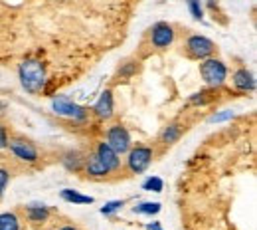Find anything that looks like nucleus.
Segmentation results:
<instances>
[{
    "instance_id": "1",
    "label": "nucleus",
    "mask_w": 257,
    "mask_h": 230,
    "mask_svg": "<svg viewBox=\"0 0 257 230\" xmlns=\"http://www.w3.org/2000/svg\"><path fill=\"white\" fill-rule=\"evenodd\" d=\"M18 82L22 86V90L30 96H38L42 94L46 82H48V67L46 62L36 58V56H28L18 64Z\"/></svg>"
},
{
    "instance_id": "2",
    "label": "nucleus",
    "mask_w": 257,
    "mask_h": 230,
    "mask_svg": "<svg viewBox=\"0 0 257 230\" xmlns=\"http://www.w3.org/2000/svg\"><path fill=\"white\" fill-rule=\"evenodd\" d=\"M50 109L56 117H62L67 121H73L77 125H83L91 119V109L89 107H83L79 103H75L69 96L64 94H56L50 99Z\"/></svg>"
},
{
    "instance_id": "3",
    "label": "nucleus",
    "mask_w": 257,
    "mask_h": 230,
    "mask_svg": "<svg viewBox=\"0 0 257 230\" xmlns=\"http://www.w3.org/2000/svg\"><path fill=\"white\" fill-rule=\"evenodd\" d=\"M200 78L204 82L206 88H214V90H224L229 78V67L222 58L218 56H210L206 60L200 62L198 66Z\"/></svg>"
},
{
    "instance_id": "4",
    "label": "nucleus",
    "mask_w": 257,
    "mask_h": 230,
    "mask_svg": "<svg viewBox=\"0 0 257 230\" xmlns=\"http://www.w3.org/2000/svg\"><path fill=\"white\" fill-rule=\"evenodd\" d=\"M6 151L20 163L34 167L42 161V155H40V149L38 145L34 143L32 139L24 137V135H10V141H8V147Z\"/></svg>"
},
{
    "instance_id": "5",
    "label": "nucleus",
    "mask_w": 257,
    "mask_h": 230,
    "mask_svg": "<svg viewBox=\"0 0 257 230\" xmlns=\"http://www.w3.org/2000/svg\"><path fill=\"white\" fill-rule=\"evenodd\" d=\"M125 157V169L131 175H143L155 161V147L145 143H133L131 149L123 155Z\"/></svg>"
},
{
    "instance_id": "6",
    "label": "nucleus",
    "mask_w": 257,
    "mask_h": 230,
    "mask_svg": "<svg viewBox=\"0 0 257 230\" xmlns=\"http://www.w3.org/2000/svg\"><path fill=\"white\" fill-rule=\"evenodd\" d=\"M216 52H218L216 42L204 34H188L184 40V54L194 62H202L210 56H216Z\"/></svg>"
},
{
    "instance_id": "7",
    "label": "nucleus",
    "mask_w": 257,
    "mask_h": 230,
    "mask_svg": "<svg viewBox=\"0 0 257 230\" xmlns=\"http://www.w3.org/2000/svg\"><path fill=\"white\" fill-rule=\"evenodd\" d=\"M103 141L117 153V155H125L128 149H131V145H133V137H131V131H128L127 127L123 125V123H113V125H109L105 133H103Z\"/></svg>"
},
{
    "instance_id": "8",
    "label": "nucleus",
    "mask_w": 257,
    "mask_h": 230,
    "mask_svg": "<svg viewBox=\"0 0 257 230\" xmlns=\"http://www.w3.org/2000/svg\"><path fill=\"white\" fill-rule=\"evenodd\" d=\"M174 40H176V30H174V26L168 24V22H164V20L155 22V24L151 26V30H149V44H151L153 50L164 52V50H168V48L174 44Z\"/></svg>"
},
{
    "instance_id": "9",
    "label": "nucleus",
    "mask_w": 257,
    "mask_h": 230,
    "mask_svg": "<svg viewBox=\"0 0 257 230\" xmlns=\"http://www.w3.org/2000/svg\"><path fill=\"white\" fill-rule=\"evenodd\" d=\"M91 115L97 121H103V123L113 119V115H115V96H113L111 88H105L99 94V98L91 107Z\"/></svg>"
},
{
    "instance_id": "10",
    "label": "nucleus",
    "mask_w": 257,
    "mask_h": 230,
    "mask_svg": "<svg viewBox=\"0 0 257 230\" xmlns=\"http://www.w3.org/2000/svg\"><path fill=\"white\" fill-rule=\"evenodd\" d=\"M93 153L101 159V163L105 165V169L109 171V175H115V173H119V171H121V167H123L121 155H117V153H115V151H113V149H111L103 139L95 143Z\"/></svg>"
},
{
    "instance_id": "11",
    "label": "nucleus",
    "mask_w": 257,
    "mask_h": 230,
    "mask_svg": "<svg viewBox=\"0 0 257 230\" xmlns=\"http://www.w3.org/2000/svg\"><path fill=\"white\" fill-rule=\"evenodd\" d=\"M231 86H233V90L239 92V94H253L257 88L253 71L243 66L235 67L233 73H231Z\"/></svg>"
},
{
    "instance_id": "12",
    "label": "nucleus",
    "mask_w": 257,
    "mask_h": 230,
    "mask_svg": "<svg viewBox=\"0 0 257 230\" xmlns=\"http://www.w3.org/2000/svg\"><path fill=\"white\" fill-rule=\"evenodd\" d=\"M24 214H26V220H28V222L40 226V224H46V222L50 220V216H52V206L46 204V202H40V200L28 202V204H24Z\"/></svg>"
},
{
    "instance_id": "13",
    "label": "nucleus",
    "mask_w": 257,
    "mask_h": 230,
    "mask_svg": "<svg viewBox=\"0 0 257 230\" xmlns=\"http://www.w3.org/2000/svg\"><path fill=\"white\" fill-rule=\"evenodd\" d=\"M186 131V125L182 121H170L162 127V131L159 133V143L162 147H172L180 141V137Z\"/></svg>"
},
{
    "instance_id": "14",
    "label": "nucleus",
    "mask_w": 257,
    "mask_h": 230,
    "mask_svg": "<svg viewBox=\"0 0 257 230\" xmlns=\"http://www.w3.org/2000/svg\"><path fill=\"white\" fill-rule=\"evenodd\" d=\"M60 163L67 173L79 175L83 173V165H85V153L81 149H67L65 153H62Z\"/></svg>"
},
{
    "instance_id": "15",
    "label": "nucleus",
    "mask_w": 257,
    "mask_h": 230,
    "mask_svg": "<svg viewBox=\"0 0 257 230\" xmlns=\"http://www.w3.org/2000/svg\"><path fill=\"white\" fill-rule=\"evenodd\" d=\"M83 175L87 179H93V181H101V179H107L111 177L109 171L105 169V165L101 163V159L97 157L95 153H85V165H83Z\"/></svg>"
},
{
    "instance_id": "16",
    "label": "nucleus",
    "mask_w": 257,
    "mask_h": 230,
    "mask_svg": "<svg viewBox=\"0 0 257 230\" xmlns=\"http://www.w3.org/2000/svg\"><path fill=\"white\" fill-rule=\"evenodd\" d=\"M218 92L220 90H214V88H204L200 92H194L192 96H188V105L190 107H206V105H212L214 101H218Z\"/></svg>"
},
{
    "instance_id": "17",
    "label": "nucleus",
    "mask_w": 257,
    "mask_h": 230,
    "mask_svg": "<svg viewBox=\"0 0 257 230\" xmlns=\"http://www.w3.org/2000/svg\"><path fill=\"white\" fill-rule=\"evenodd\" d=\"M0 230H24V220L16 210L0 212Z\"/></svg>"
},
{
    "instance_id": "18",
    "label": "nucleus",
    "mask_w": 257,
    "mask_h": 230,
    "mask_svg": "<svg viewBox=\"0 0 257 230\" xmlns=\"http://www.w3.org/2000/svg\"><path fill=\"white\" fill-rule=\"evenodd\" d=\"M139 71H141V62L135 60V58H128V60L119 64L115 78H117V80H123V82H128V80H133Z\"/></svg>"
},
{
    "instance_id": "19",
    "label": "nucleus",
    "mask_w": 257,
    "mask_h": 230,
    "mask_svg": "<svg viewBox=\"0 0 257 230\" xmlns=\"http://www.w3.org/2000/svg\"><path fill=\"white\" fill-rule=\"evenodd\" d=\"M60 198L64 202H69V204H93L95 202V198L91 197V195H83V193H79L75 189H62L60 191Z\"/></svg>"
},
{
    "instance_id": "20",
    "label": "nucleus",
    "mask_w": 257,
    "mask_h": 230,
    "mask_svg": "<svg viewBox=\"0 0 257 230\" xmlns=\"http://www.w3.org/2000/svg\"><path fill=\"white\" fill-rule=\"evenodd\" d=\"M162 210V204L159 200H141L133 206V214L139 216H157Z\"/></svg>"
},
{
    "instance_id": "21",
    "label": "nucleus",
    "mask_w": 257,
    "mask_h": 230,
    "mask_svg": "<svg viewBox=\"0 0 257 230\" xmlns=\"http://www.w3.org/2000/svg\"><path fill=\"white\" fill-rule=\"evenodd\" d=\"M141 189L147 191V193H157V195H159V193L164 191V181H162L161 177H157V175H151V177H147V179L143 181Z\"/></svg>"
},
{
    "instance_id": "22",
    "label": "nucleus",
    "mask_w": 257,
    "mask_h": 230,
    "mask_svg": "<svg viewBox=\"0 0 257 230\" xmlns=\"http://www.w3.org/2000/svg\"><path fill=\"white\" fill-rule=\"evenodd\" d=\"M127 204V200H123V198H115V200H107L101 208H99V212L103 214V216H113V214H117L119 210H123V206Z\"/></svg>"
},
{
    "instance_id": "23",
    "label": "nucleus",
    "mask_w": 257,
    "mask_h": 230,
    "mask_svg": "<svg viewBox=\"0 0 257 230\" xmlns=\"http://www.w3.org/2000/svg\"><path fill=\"white\" fill-rule=\"evenodd\" d=\"M235 117H237V113L233 109H220V111H214L208 117V123H227V121H231Z\"/></svg>"
},
{
    "instance_id": "24",
    "label": "nucleus",
    "mask_w": 257,
    "mask_h": 230,
    "mask_svg": "<svg viewBox=\"0 0 257 230\" xmlns=\"http://www.w3.org/2000/svg\"><path fill=\"white\" fill-rule=\"evenodd\" d=\"M186 8H188V12H190V16H192L194 20H204V16H206V10H204V2L202 0H186Z\"/></svg>"
},
{
    "instance_id": "25",
    "label": "nucleus",
    "mask_w": 257,
    "mask_h": 230,
    "mask_svg": "<svg viewBox=\"0 0 257 230\" xmlns=\"http://www.w3.org/2000/svg\"><path fill=\"white\" fill-rule=\"evenodd\" d=\"M10 177H12L10 169L6 165H0V198L4 197V193H6V187L10 183Z\"/></svg>"
},
{
    "instance_id": "26",
    "label": "nucleus",
    "mask_w": 257,
    "mask_h": 230,
    "mask_svg": "<svg viewBox=\"0 0 257 230\" xmlns=\"http://www.w3.org/2000/svg\"><path fill=\"white\" fill-rule=\"evenodd\" d=\"M8 141H10V131H8V125H6V123L0 119V151H6Z\"/></svg>"
},
{
    "instance_id": "27",
    "label": "nucleus",
    "mask_w": 257,
    "mask_h": 230,
    "mask_svg": "<svg viewBox=\"0 0 257 230\" xmlns=\"http://www.w3.org/2000/svg\"><path fill=\"white\" fill-rule=\"evenodd\" d=\"M8 109H10V105H8V101H4V99H0V119H4V117H6V113H8Z\"/></svg>"
},
{
    "instance_id": "28",
    "label": "nucleus",
    "mask_w": 257,
    "mask_h": 230,
    "mask_svg": "<svg viewBox=\"0 0 257 230\" xmlns=\"http://www.w3.org/2000/svg\"><path fill=\"white\" fill-rule=\"evenodd\" d=\"M145 230H164V228H162V224L159 220H155V222H147V224H145Z\"/></svg>"
},
{
    "instance_id": "29",
    "label": "nucleus",
    "mask_w": 257,
    "mask_h": 230,
    "mask_svg": "<svg viewBox=\"0 0 257 230\" xmlns=\"http://www.w3.org/2000/svg\"><path fill=\"white\" fill-rule=\"evenodd\" d=\"M56 230H81V228H79V226H75V224H69V222H65V224L58 226Z\"/></svg>"
}]
</instances>
